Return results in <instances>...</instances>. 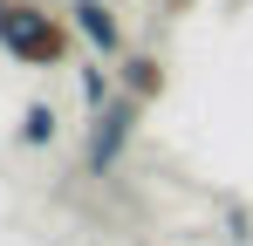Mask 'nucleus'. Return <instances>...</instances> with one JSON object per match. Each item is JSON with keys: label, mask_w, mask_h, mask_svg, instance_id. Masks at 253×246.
Instances as JSON below:
<instances>
[{"label": "nucleus", "mask_w": 253, "mask_h": 246, "mask_svg": "<svg viewBox=\"0 0 253 246\" xmlns=\"http://www.w3.org/2000/svg\"><path fill=\"white\" fill-rule=\"evenodd\" d=\"M137 96H110L103 110H89V171H110V164L124 158V144H130V130H137Z\"/></svg>", "instance_id": "obj_2"}, {"label": "nucleus", "mask_w": 253, "mask_h": 246, "mask_svg": "<svg viewBox=\"0 0 253 246\" xmlns=\"http://www.w3.org/2000/svg\"><path fill=\"white\" fill-rule=\"evenodd\" d=\"M0 48L28 69H62L69 62V21L35 0H0Z\"/></svg>", "instance_id": "obj_1"}, {"label": "nucleus", "mask_w": 253, "mask_h": 246, "mask_svg": "<svg viewBox=\"0 0 253 246\" xmlns=\"http://www.w3.org/2000/svg\"><path fill=\"white\" fill-rule=\"evenodd\" d=\"M110 96H117V76H110V69H83V103L89 110H103Z\"/></svg>", "instance_id": "obj_6"}, {"label": "nucleus", "mask_w": 253, "mask_h": 246, "mask_svg": "<svg viewBox=\"0 0 253 246\" xmlns=\"http://www.w3.org/2000/svg\"><path fill=\"white\" fill-rule=\"evenodd\" d=\"M76 35L89 48H103V55H124V28H117V14L103 0H76Z\"/></svg>", "instance_id": "obj_3"}, {"label": "nucleus", "mask_w": 253, "mask_h": 246, "mask_svg": "<svg viewBox=\"0 0 253 246\" xmlns=\"http://www.w3.org/2000/svg\"><path fill=\"white\" fill-rule=\"evenodd\" d=\"M55 130H62L55 110H48V103H28V117H21V144H28V151H42V144H55Z\"/></svg>", "instance_id": "obj_5"}, {"label": "nucleus", "mask_w": 253, "mask_h": 246, "mask_svg": "<svg viewBox=\"0 0 253 246\" xmlns=\"http://www.w3.org/2000/svg\"><path fill=\"white\" fill-rule=\"evenodd\" d=\"M124 89L137 96V103H151V96L165 89V69H158L151 55H130V62H124Z\"/></svg>", "instance_id": "obj_4"}]
</instances>
